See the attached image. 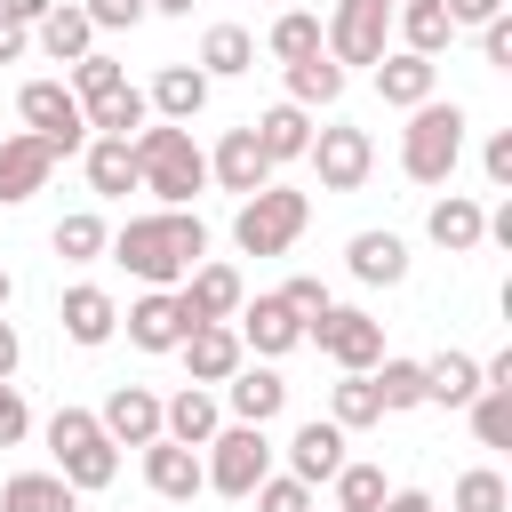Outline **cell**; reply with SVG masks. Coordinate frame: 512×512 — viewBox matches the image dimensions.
<instances>
[{
  "mask_svg": "<svg viewBox=\"0 0 512 512\" xmlns=\"http://www.w3.org/2000/svg\"><path fill=\"white\" fill-rule=\"evenodd\" d=\"M56 320H64V336H72L80 352H96V344L120 336V304H112V288H96V280H72L64 304H56Z\"/></svg>",
  "mask_w": 512,
  "mask_h": 512,
  "instance_id": "ac0fdd59",
  "label": "cell"
},
{
  "mask_svg": "<svg viewBox=\"0 0 512 512\" xmlns=\"http://www.w3.org/2000/svg\"><path fill=\"white\" fill-rule=\"evenodd\" d=\"M104 240H112V224H104L96 208H72V216L56 224V256H64V264H96Z\"/></svg>",
  "mask_w": 512,
  "mask_h": 512,
  "instance_id": "ab89813d",
  "label": "cell"
},
{
  "mask_svg": "<svg viewBox=\"0 0 512 512\" xmlns=\"http://www.w3.org/2000/svg\"><path fill=\"white\" fill-rule=\"evenodd\" d=\"M16 112H24V128H32L56 160H72V152L88 144V112H80V96H72L64 80H24V88H16Z\"/></svg>",
  "mask_w": 512,
  "mask_h": 512,
  "instance_id": "52a82bcc",
  "label": "cell"
},
{
  "mask_svg": "<svg viewBox=\"0 0 512 512\" xmlns=\"http://www.w3.org/2000/svg\"><path fill=\"white\" fill-rule=\"evenodd\" d=\"M328 424H344V432H368V424H384V400H376V384L344 368V376L328 384Z\"/></svg>",
  "mask_w": 512,
  "mask_h": 512,
  "instance_id": "d590c367",
  "label": "cell"
},
{
  "mask_svg": "<svg viewBox=\"0 0 512 512\" xmlns=\"http://www.w3.org/2000/svg\"><path fill=\"white\" fill-rule=\"evenodd\" d=\"M480 56H488L496 72H512V16H488V24H480Z\"/></svg>",
  "mask_w": 512,
  "mask_h": 512,
  "instance_id": "681fc988",
  "label": "cell"
},
{
  "mask_svg": "<svg viewBox=\"0 0 512 512\" xmlns=\"http://www.w3.org/2000/svg\"><path fill=\"white\" fill-rule=\"evenodd\" d=\"M32 48V24H16V16H0V64H16Z\"/></svg>",
  "mask_w": 512,
  "mask_h": 512,
  "instance_id": "816d5d0a",
  "label": "cell"
},
{
  "mask_svg": "<svg viewBox=\"0 0 512 512\" xmlns=\"http://www.w3.org/2000/svg\"><path fill=\"white\" fill-rule=\"evenodd\" d=\"M184 368H192V384H224L240 360H248V344H240V328L232 320H200V328H184Z\"/></svg>",
  "mask_w": 512,
  "mask_h": 512,
  "instance_id": "7402d4cb",
  "label": "cell"
},
{
  "mask_svg": "<svg viewBox=\"0 0 512 512\" xmlns=\"http://www.w3.org/2000/svg\"><path fill=\"white\" fill-rule=\"evenodd\" d=\"M464 416H472V440L480 448H512V384H480L464 400Z\"/></svg>",
  "mask_w": 512,
  "mask_h": 512,
  "instance_id": "74e56055",
  "label": "cell"
},
{
  "mask_svg": "<svg viewBox=\"0 0 512 512\" xmlns=\"http://www.w3.org/2000/svg\"><path fill=\"white\" fill-rule=\"evenodd\" d=\"M8 296H16V280H8V264H0V312H8Z\"/></svg>",
  "mask_w": 512,
  "mask_h": 512,
  "instance_id": "6f0895ef",
  "label": "cell"
},
{
  "mask_svg": "<svg viewBox=\"0 0 512 512\" xmlns=\"http://www.w3.org/2000/svg\"><path fill=\"white\" fill-rule=\"evenodd\" d=\"M472 392H480V360H472V352L448 344V352L424 360V408H464Z\"/></svg>",
  "mask_w": 512,
  "mask_h": 512,
  "instance_id": "4dcf8cb0",
  "label": "cell"
},
{
  "mask_svg": "<svg viewBox=\"0 0 512 512\" xmlns=\"http://www.w3.org/2000/svg\"><path fill=\"white\" fill-rule=\"evenodd\" d=\"M48 456H56V472H64L80 496H96V488L120 480V448H112V432L96 424V408H56V416H48Z\"/></svg>",
  "mask_w": 512,
  "mask_h": 512,
  "instance_id": "277c9868",
  "label": "cell"
},
{
  "mask_svg": "<svg viewBox=\"0 0 512 512\" xmlns=\"http://www.w3.org/2000/svg\"><path fill=\"white\" fill-rule=\"evenodd\" d=\"M32 40H40V56H48V64H80V56L96 48V24H88V8L56 0V8L32 24Z\"/></svg>",
  "mask_w": 512,
  "mask_h": 512,
  "instance_id": "f1b7e54d",
  "label": "cell"
},
{
  "mask_svg": "<svg viewBox=\"0 0 512 512\" xmlns=\"http://www.w3.org/2000/svg\"><path fill=\"white\" fill-rule=\"evenodd\" d=\"M304 344H320L336 368L368 376V368L384 360V320H376V312H360V304H328L320 320H304Z\"/></svg>",
  "mask_w": 512,
  "mask_h": 512,
  "instance_id": "9c48e42d",
  "label": "cell"
},
{
  "mask_svg": "<svg viewBox=\"0 0 512 512\" xmlns=\"http://www.w3.org/2000/svg\"><path fill=\"white\" fill-rule=\"evenodd\" d=\"M248 64H256V32L248 24H208L200 32V72L208 80H240Z\"/></svg>",
  "mask_w": 512,
  "mask_h": 512,
  "instance_id": "d6a6232c",
  "label": "cell"
},
{
  "mask_svg": "<svg viewBox=\"0 0 512 512\" xmlns=\"http://www.w3.org/2000/svg\"><path fill=\"white\" fill-rule=\"evenodd\" d=\"M48 176H56V152H48L32 128L0 136V208H24L32 192H48Z\"/></svg>",
  "mask_w": 512,
  "mask_h": 512,
  "instance_id": "2e32d148",
  "label": "cell"
},
{
  "mask_svg": "<svg viewBox=\"0 0 512 512\" xmlns=\"http://www.w3.org/2000/svg\"><path fill=\"white\" fill-rule=\"evenodd\" d=\"M464 104H440V96H424L416 112H408V128H400V168H408V184H448L456 176V160H464Z\"/></svg>",
  "mask_w": 512,
  "mask_h": 512,
  "instance_id": "3957f363",
  "label": "cell"
},
{
  "mask_svg": "<svg viewBox=\"0 0 512 512\" xmlns=\"http://www.w3.org/2000/svg\"><path fill=\"white\" fill-rule=\"evenodd\" d=\"M336 464H344V424H328V416L296 424V440H288V472H296L304 488H328Z\"/></svg>",
  "mask_w": 512,
  "mask_h": 512,
  "instance_id": "484cf974",
  "label": "cell"
},
{
  "mask_svg": "<svg viewBox=\"0 0 512 512\" xmlns=\"http://www.w3.org/2000/svg\"><path fill=\"white\" fill-rule=\"evenodd\" d=\"M448 512H512V488H504V472H496V464H472V472H456V488H448Z\"/></svg>",
  "mask_w": 512,
  "mask_h": 512,
  "instance_id": "f35d334b",
  "label": "cell"
},
{
  "mask_svg": "<svg viewBox=\"0 0 512 512\" xmlns=\"http://www.w3.org/2000/svg\"><path fill=\"white\" fill-rule=\"evenodd\" d=\"M120 328H128V344H136V352H176L192 320H184L176 288H144V296H136L128 312H120Z\"/></svg>",
  "mask_w": 512,
  "mask_h": 512,
  "instance_id": "d6986e66",
  "label": "cell"
},
{
  "mask_svg": "<svg viewBox=\"0 0 512 512\" xmlns=\"http://www.w3.org/2000/svg\"><path fill=\"white\" fill-rule=\"evenodd\" d=\"M304 160H312L320 192H360V184L376 176V136H368V128H352V120H328V128H312Z\"/></svg>",
  "mask_w": 512,
  "mask_h": 512,
  "instance_id": "ba28073f",
  "label": "cell"
},
{
  "mask_svg": "<svg viewBox=\"0 0 512 512\" xmlns=\"http://www.w3.org/2000/svg\"><path fill=\"white\" fill-rule=\"evenodd\" d=\"M368 72H376V96H384L392 112H416L424 96H440V64H432V56H416V48H384Z\"/></svg>",
  "mask_w": 512,
  "mask_h": 512,
  "instance_id": "e0dca14e",
  "label": "cell"
},
{
  "mask_svg": "<svg viewBox=\"0 0 512 512\" xmlns=\"http://www.w3.org/2000/svg\"><path fill=\"white\" fill-rule=\"evenodd\" d=\"M128 152H136V184H144L160 208H192V200L208 192V152L192 144V128L144 120V128L128 136Z\"/></svg>",
  "mask_w": 512,
  "mask_h": 512,
  "instance_id": "7a4b0ae2",
  "label": "cell"
},
{
  "mask_svg": "<svg viewBox=\"0 0 512 512\" xmlns=\"http://www.w3.org/2000/svg\"><path fill=\"white\" fill-rule=\"evenodd\" d=\"M480 168H488V184H496V192H512V128H496V136L480 144Z\"/></svg>",
  "mask_w": 512,
  "mask_h": 512,
  "instance_id": "c3c4849f",
  "label": "cell"
},
{
  "mask_svg": "<svg viewBox=\"0 0 512 512\" xmlns=\"http://www.w3.org/2000/svg\"><path fill=\"white\" fill-rule=\"evenodd\" d=\"M232 328H240V344L256 352V360H280V352H296L304 344V320L288 312V296L272 288V296H256V304H240L232 312Z\"/></svg>",
  "mask_w": 512,
  "mask_h": 512,
  "instance_id": "5bb4252c",
  "label": "cell"
},
{
  "mask_svg": "<svg viewBox=\"0 0 512 512\" xmlns=\"http://www.w3.org/2000/svg\"><path fill=\"white\" fill-rule=\"evenodd\" d=\"M200 0H152V16H192Z\"/></svg>",
  "mask_w": 512,
  "mask_h": 512,
  "instance_id": "9f6ffc18",
  "label": "cell"
},
{
  "mask_svg": "<svg viewBox=\"0 0 512 512\" xmlns=\"http://www.w3.org/2000/svg\"><path fill=\"white\" fill-rule=\"evenodd\" d=\"M376 512H432V496H424V488H384Z\"/></svg>",
  "mask_w": 512,
  "mask_h": 512,
  "instance_id": "f5cc1de1",
  "label": "cell"
},
{
  "mask_svg": "<svg viewBox=\"0 0 512 512\" xmlns=\"http://www.w3.org/2000/svg\"><path fill=\"white\" fill-rule=\"evenodd\" d=\"M32 432V408H24V392H16V376H0V448H16Z\"/></svg>",
  "mask_w": 512,
  "mask_h": 512,
  "instance_id": "7dc6e473",
  "label": "cell"
},
{
  "mask_svg": "<svg viewBox=\"0 0 512 512\" xmlns=\"http://www.w3.org/2000/svg\"><path fill=\"white\" fill-rule=\"evenodd\" d=\"M424 232H432V248L472 256V248L488 240V208H480L472 192H440V200H432V216H424Z\"/></svg>",
  "mask_w": 512,
  "mask_h": 512,
  "instance_id": "cb8c5ba5",
  "label": "cell"
},
{
  "mask_svg": "<svg viewBox=\"0 0 512 512\" xmlns=\"http://www.w3.org/2000/svg\"><path fill=\"white\" fill-rule=\"evenodd\" d=\"M0 512H80V488L48 464V472H8L0 480Z\"/></svg>",
  "mask_w": 512,
  "mask_h": 512,
  "instance_id": "83f0119b",
  "label": "cell"
},
{
  "mask_svg": "<svg viewBox=\"0 0 512 512\" xmlns=\"http://www.w3.org/2000/svg\"><path fill=\"white\" fill-rule=\"evenodd\" d=\"M80 168H88V192H96V200H128V192H144V184H136V152H128V136H88V144H80Z\"/></svg>",
  "mask_w": 512,
  "mask_h": 512,
  "instance_id": "4316f807",
  "label": "cell"
},
{
  "mask_svg": "<svg viewBox=\"0 0 512 512\" xmlns=\"http://www.w3.org/2000/svg\"><path fill=\"white\" fill-rule=\"evenodd\" d=\"M288 72V104H304V112H320V104H336L344 96V64L320 48V56H296V64H280Z\"/></svg>",
  "mask_w": 512,
  "mask_h": 512,
  "instance_id": "836d02e7",
  "label": "cell"
},
{
  "mask_svg": "<svg viewBox=\"0 0 512 512\" xmlns=\"http://www.w3.org/2000/svg\"><path fill=\"white\" fill-rule=\"evenodd\" d=\"M208 184H216V192H232V200L264 192V184H272V160H264V144H256L248 128H224V136H216V152H208Z\"/></svg>",
  "mask_w": 512,
  "mask_h": 512,
  "instance_id": "4fadbf2b",
  "label": "cell"
},
{
  "mask_svg": "<svg viewBox=\"0 0 512 512\" xmlns=\"http://www.w3.org/2000/svg\"><path fill=\"white\" fill-rule=\"evenodd\" d=\"M432 512H440V504H432Z\"/></svg>",
  "mask_w": 512,
  "mask_h": 512,
  "instance_id": "91938a15",
  "label": "cell"
},
{
  "mask_svg": "<svg viewBox=\"0 0 512 512\" xmlns=\"http://www.w3.org/2000/svg\"><path fill=\"white\" fill-rule=\"evenodd\" d=\"M176 304H184V320H192V328H200V320H232V312L248 304V280H240L232 264L200 256V264L176 280Z\"/></svg>",
  "mask_w": 512,
  "mask_h": 512,
  "instance_id": "8fae6325",
  "label": "cell"
},
{
  "mask_svg": "<svg viewBox=\"0 0 512 512\" xmlns=\"http://www.w3.org/2000/svg\"><path fill=\"white\" fill-rule=\"evenodd\" d=\"M120 80H128V72H120V56H104V48H88V56L72 64V80H64V88H72L80 104H96V96H112Z\"/></svg>",
  "mask_w": 512,
  "mask_h": 512,
  "instance_id": "7bdbcfd3",
  "label": "cell"
},
{
  "mask_svg": "<svg viewBox=\"0 0 512 512\" xmlns=\"http://www.w3.org/2000/svg\"><path fill=\"white\" fill-rule=\"evenodd\" d=\"M280 296H288V312H296V320H320V312H328V304H336V296H328V280H320V272H296V280H288V288H280Z\"/></svg>",
  "mask_w": 512,
  "mask_h": 512,
  "instance_id": "f6af8a7d",
  "label": "cell"
},
{
  "mask_svg": "<svg viewBox=\"0 0 512 512\" xmlns=\"http://www.w3.org/2000/svg\"><path fill=\"white\" fill-rule=\"evenodd\" d=\"M144 488L160 496V504H192L200 488H208V472H200V448H184V440H144Z\"/></svg>",
  "mask_w": 512,
  "mask_h": 512,
  "instance_id": "9a60e30c",
  "label": "cell"
},
{
  "mask_svg": "<svg viewBox=\"0 0 512 512\" xmlns=\"http://www.w3.org/2000/svg\"><path fill=\"white\" fill-rule=\"evenodd\" d=\"M16 360H24V336H16V320L0 312V376H16Z\"/></svg>",
  "mask_w": 512,
  "mask_h": 512,
  "instance_id": "db71d44e",
  "label": "cell"
},
{
  "mask_svg": "<svg viewBox=\"0 0 512 512\" xmlns=\"http://www.w3.org/2000/svg\"><path fill=\"white\" fill-rule=\"evenodd\" d=\"M312 512H320V504H312ZM328 512H336V504H328Z\"/></svg>",
  "mask_w": 512,
  "mask_h": 512,
  "instance_id": "680465c9",
  "label": "cell"
},
{
  "mask_svg": "<svg viewBox=\"0 0 512 512\" xmlns=\"http://www.w3.org/2000/svg\"><path fill=\"white\" fill-rule=\"evenodd\" d=\"M216 392H224V416H232V424H272V416L288 408V376H280L272 360H240Z\"/></svg>",
  "mask_w": 512,
  "mask_h": 512,
  "instance_id": "7c38bea8",
  "label": "cell"
},
{
  "mask_svg": "<svg viewBox=\"0 0 512 512\" xmlns=\"http://www.w3.org/2000/svg\"><path fill=\"white\" fill-rule=\"evenodd\" d=\"M264 48H272L280 64H296V56H320V16H312V8H288V16L264 32Z\"/></svg>",
  "mask_w": 512,
  "mask_h": 512,
  "instance_id": "60d3db41",
  "label": "cell"
},
{
  "mask_svg": "<svg viewBox=\"0 0 512 512\" xmlns=\"http://www.w3.org/2000/svg\"><path fill=\"white\" fill-rule=\"evenodd\" d=\"M304 224H312V200L272 176L264 192H248V200L232 208V248H240V256H288V248L304 240Z\"/></svg>",
  "mask_w": 512,
  "mask_h": 512,
  "instance_id": "5b68a950",
  "label": "cell"
},
{
  "mask_svg": "<svg viewBox=\"0 0 512 512\" xmlns=\"http://www.w3.org/2000/svg\"><path fill=\"white\" fill-rule=\"evenodd\" d=\"M248 136L264 144V160H272V168H280V160H304V144H312V112L280 96L272 112H256V120H248Z\"/></svg>",
  "mask_w": 512,
  "mask_h": 512,
  "instance_id": "f546056e",
  "label": "cell"
},
{
  "mask_svg": "<svg viewBox=\"0 0 512 512\" xmlns=\"http://www.w3.org/2000/svg\"><path fill=\"white\" fill-rule=\"evenodd\" d=\"M56 0H0V16H16V24H40Z\"/></svg>",
  "mask_w": 512,
  "mask_h": 512,
  "instance_id": "11a10c76",
  "label": "cell"
},
{
  "mask_svg": "<svg viewBox=\"0 0 512 512\" xmlns=\"http://www.w3.org/2000/svg\"><path fill=\"white\" fill-rule=\"evenodd\" d=\"M440 8H448V24H456V32H480L488 16H504V0H440Z\"/></svg>",
  "mask_w": 512,
  "mask_h": 512,
  "instance_id": "f907efd6",
  "label": "cell"
},
{
  "mask_svg": "<svg viewBox=\"0 0 512 512\" xmlns=\"http://www.w3.org/2000/svg\"><path fill=\"white\" fill-rule=\"evenodd\" d=\"M88 8V24L96 32H128V24H144L152 16V0H80Z\"/></svg>",
  "mask_w": 512,
  "mask_h": 512,
  "instance_id": "bcb514c9",
  "label": "cell"
},
{
  "mask_svg": "<svg viewBox=\"0 0 512 512\" xmlns=\"http://www.w3.org/2000/svg\"><path fill=\"white\" fill-rule=\"evenodd\" d=\"M208 72L200 64H160L152 72V88H144V104H152V120H176V128H192L200 112H208Z\"/></svg>",
  "mask_w": 512,
  "mask_h": 512,
  "instance_id": "ffe728a7",
  "label": "cell"
},
{
  "mask_svg": "<svg viewBox=\"0 0 512 512\" xmlns=\"http://www.w3.org/2000/svg\"><path fill=\"white\" fill-rule=\"evenodd\" d=\"M320 48L336 64H376L392 48V0H336L320 16Z\"/></svg>",
  "mask_w": 512,
  "mask_h": 512,
  "instance_id": "30bf717a",
  "label": "cell"
},
{
  "mask_svg": "<svg viewBox=\"0 0 512 512\" xmlns=\"http://www.w3.org/2000/svg\"><path fill=\"white\" fill-rule=\"evenodd\" d=\"M392 32H400V48H416V56H440V48L456 40V24H448L440 0H392Z\"/></svg>",
  "mask_w": 512,
  "mask_h": 512,
  "instance_id": "1f68e13d",
  "label": "cell"
},
{
  "mask_svg": "<svg viewBox=\"0 0 512 512\" xmlns=\"http://www.w3.org/2000/svg\"><path fill=\"white\" fill-rule=\"evenodd\" d=\"M200 472H208L216 496L248 504V488L272 472V440H264V424H216V440L200 448Z\"/></svg>",
  "mask_w": 512,
  "mask_h": 512,
  "instance_id": "8992f818",
  "label": "cell"
},
{
  "mask_svg": "<svg viewBox=\"0 0 512 512\" xmlns=\"http://www.w3.org/2000/svg\"><path fill=\"white\" fill-rule=\"evenodd\" d=\"M216 424H224L216 384H184L176 400H160V432H168V440H184V448H208V440H216Z\"/></svg>",
  "mask_w": 512,
  "mask_h": 512,
  "instance_id": "d4e9b609",
  "label": "cell"
},
{
  "mask_svg": "<svg viewBox=\"0 0 512 512\" xmlns=\"http://www.w3.org/2000/svg\"><path fill=\"white\" fill-rule=\"evenodd\" d=\"M248 496H256V512H312V488H304L296 472H264Z\"/></svg>",
  "mask_w": 512,
  "mask_h": 512,
  "instance_id": "ee69618b",
  "label": "cell"
},
{
  "mask_svg": "<svg viewBox=\"0 0 512 512\" xmlns=\"http://www.w3.org/2000/svg\"><path fill=\"white\" fill-rule=\"evenodd\" d=\"M328 488H336V512H376V504H384V472H376V464H352V456L336 464Z\"/></svg>",
  "mask_w": 512,
  "mask_h": 512,
  "instance_id": "b9f144b4",
  "label": "cell"
},
{
  "mask_svg": "<svg viewBox=\"0 0 512 512\" xmlns=\"http://www.w3.org/2000/svg\"><path fill=\"white\" fill-rule=\"evenodd\" d=\"M104 248H112V264H128L144 288H176V280L208 256V224H200L192 208H144V216H128Z\"/></svg>",
  "mask_w": 512,
  "mask_h": 512,
  "instance_id": "6da1fadb",
  "label": "cell"
},
{
  "mask_svg": "<svg viewBox=\"0 0 512 512\" xmlns=\"http://www.w3.org/2000/svg\"><path fill=\"white\" fill-rule=\"evenodd\" d=\"M80 112H88V136H136V128L152 120V104H144L136 80H120L112 96H96V104H80Z\"/></svg>",
  "mask_w": 512,
  "mask_h": 512,
  "instance_id": "e575fe53",
  "label": "cell"
},
{
  "mask_svg": "<svg viewBox=\"0 0 512 512\" xmlns=\"http://www.w3.org/2000/svg\"><path fill=\"white\" fill-rule=\"evenodd\" d=\"M368 384H376V400H384V416H400V408H424V360H376L368 368Z\"/></svg>",
  "mask_w": 512,
  "mask_h": 512,
  "instance_id": "8d00e7d4",
  "label": "cell"
},
{
  "mask_svg": "<svg viewBox=\"0 0 512 512\" xmlns=\"http://www.w3.org/2000/svg\"><path fill=\"white\" fill-rule=\"evenodd\" d=\"M344 272H352L360 288H400V280H408V240L368 224V232H352V240H344Z\"/></svg>",
  "mask_w": 512,
  "mask_h": 512,
  "instance_id": "44dd1931",
  "label": "cell"
},
{
  "mask_svg": "<svg viewBox=\"0 0 512 512\" xmlns=\"http://www.w3.org/2000/svg\"><path fill=\"white\" fill-rule=\"evenodd\" d=\"M96 424L112 432V448H144V440H160V392H144V384H112V400L96 408Z\"/></svg>",
  "mask_w": 512,
  "mask_h": 512,
  "instance_id": "603a6c76",
  "label": "cell"
}]
</instances>
